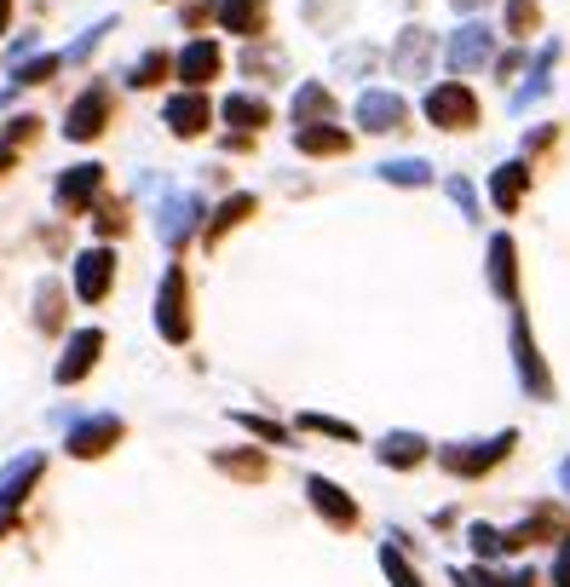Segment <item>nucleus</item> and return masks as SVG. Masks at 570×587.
Segmentation results:
<instances>
[{"label":"nucleus","mask_w":570,"mask_h":587,"mask_svg":"<svg viewBox=\"0 0 570 587\" xmlns=\"http://www.w3.org/2000/svg\"><path fill=\"white\" fill-rule=\"evenodd\" d=\"M208 231V202L196 196V190H179V185H167V196L156 202V236H161V248L167 254H185L196 236Z\"/></svg>","instance_id":"obj_1"},{"label":"nucleus","mask_w":570,"mask_h":587,"mask_svg":"<svg viewBox=\"0 0 570 587\" xmlns=\"http://www.w3.org/2000/svg\"><path fill=\"white\" fill-rule=\"evenodd\" d=\"M219 121L237 127V133H265V127L277 121V110H272L259 92H230V98L219 104Z\"/></svg>","instance_id":"obj_24"},{"label":"nucleus","mask_w":570,"mask_h":587,"mask_svg":"<svg viewBox=\"0 0 570 587\" xmlns=\"http://www.w3.org/2000/svg\"><path fill=\"white\" fill-rule=\"evenodd\" d=\"M490 69H495L501 81H513L519 69H524V47H508V52H495V63H490Z\"/></svg>","instance_id":"obj_44"},{"label":"nucleus","mask_w":570,"mask_h":587,"mask_svg":"<svg viewBox=\"0 0 570 587\" xmlns=\"http://www.w3.org/2000/svg\"><path fill=\"white\" fill-rule=\"evenodd\" d=\"M375 461L392 467V472H415L421 461H432V438H421V432H386L375 443Z\"/></svg>","instance_id":"obj_22"},{"label":"nucleus","mask_w":570,"mask_h":587,"mask_svg":"<svg viewBox=\"0 0 570 587\" xmlns=\"http://www.w3.org/2000/svg\"><path fill=\"white\" fill-rule=\"evenodd\" d=\"M288 116H294V127H299V121H334V92H328L323 81H299Z\"/></svg>","instance_id":"obj_30"},{"label":"nucleus","mask_w":570,"mask_h":587,"mask_svg":"<svg viewBox=\"0 0 570 587\" xmlns=\"http://www.w3.org/2000/svg\"><path fill=\"white\" fill-rule=\"evenodd\" d=\"M23 58H36V35H18V41L7 47V63H12V69H18Z\"/></svg>","instance_id":"obj_47"},{"label":"nucleus","mask_w":570,"mask_h":587,"mask_svg":"<svg viewBox=\"0 0 570 587\" xmlns=\"http://www.w3.org/2000/svg\"><path fill=\"white\" fill-rule=\"evenodd\" d=\"M432 58H439V35L421 29V23L397 29V41H392V76L397 81H426Z\"/></svg>","instance_id":"obj_16"},{"label":"nucleus","mask_w":570,"mask_h":587,"mask_svg":"<svg viewBox=\"0 0 570 587\" xmlns=\"http://www.w3.org/2000/svg\"><path fill=\"white\" fill-rule=\"evenodd\" d=\"M36 329L63 334V288L58 283H36Z\"/></svg>","instance_id":"obj_33"},{"label":"nucleus","mask_w":570,"mask_h":587,"mask_svg":"<svg viewBox=\"0 0 570 587\" xmlns=\"http://www.w3.org/2000/svg\"><path fill=\"white\" fill-rule=\"evenodd\" d=\"M508 340H513V369H519V387L535 398V403H553V369H548V358H542V345H535V334H530V317L513 305V329H508Z\"/></svg>","instance_id":"obj_9"},{"label":"nucleus","mask_w":570,"mask_h":587,"mask_svg":"<svg viewBox=\"0 0 570 587\" xmlns=\"http://www.w3.org/2000/svg\"><path fill=\"white\" fill-rule=\"evenodd\" d=\"M105 345H110V334L98 329V323L70 329V334H63L58 363H52V387H81V380H87L98 363H105Z\"/></svg>","instance_id":"obj_10"},{"label":"nucleus","mask_w":570,"mask_h":587,"mask_svg":"<svg viewBox=\"0 0 570 587\" xmlns=\"http://www.w3.org/2000/svg\"><path fill=\"white\" fill-rule=\"evenodd\" d=\"M7 23H12V0H0V35H7Z\"/></svg>","instance_id":"obj_51"},{"label":"nucleus","mask_w":570,"mask_h":587,"mask_svg":"<svg viewBox=\"0 0 570 587\" xmlns=\"http://www.w3.org/2000/svg\"><path fill=\"white\" fill-rule=\"evenodd\" d=\"M381 570H386V581H392V587H426V581H421V570H415V565H410L392 541L381 547Z\"/></svg>","instance_id":"obj_37"},{"label":"nucleus","mask_w":570,"mask_h":587,"mask_svg":"<svg viewBox=\"0 0 570 587\" xmlns=\"http://www.w3.org/2000/svg\"><path fill=\"white\" fill-rule=\"evenodd\" d=\"M450 7H455V12H484L490 0H450Z\"/></svg>","instance_id":"obj_49"},{"label":"nucleus","mask_w":570,"mask_h":587,"mask_svg":"<svg viewBox=\"0 0 570 587\" xmlns=\"http://www.w3.org/2000/svg\"><path fill=\"white\" fill-rule=\"evenodd\" d=\"M214 23L225 35H237V41H265V29H272V0H219Z\"/></svg>","instance_id":"obj_19"},{"label":"nucleus","mask_w":570,"mask_h":587,"mask_svg":"<svg viewBox=\"0 0 570 587\" xmlns=\"http://www.w3.org/2000/svg\"><path fill=\"white\" fill-rule=\"evenodd\" d=\"M508 587H535V570H519V576H508Z\"/></svg>","instance_id":"obj_50"},{"label":"nucleus","mask_w":570,"mask_h":587,"mask_svg":"<svg viewBox=\"0 0 570 587\" xmlns=\"http://www.w3.org/2000/svg\"><path fill=\"white\" fill-rule=\"evenodd\" d=\"M105 162H70V167H63L58 173V179H52V207H58V214L63 219H81V214H92V202L98 196H105Z\"/></svg>","instance_id":"obj_8"},{"label":"nucleus","mask_w":570,"mask_h":587,"mask_svg":"<svg viewBox=\"0 0 570 587\" xmlns=\"http://www.w3.org/2000/svg\"><path fill=\"white\" fill-rule=\"evenodd\" d=\"M548 581H553V587H570V536H559V552H553Z\"/></svg>","instance_id":"obj_45"},{"label":"nucleus","mask_w":570,"mask_h":587,"mask_svg":"<svg viewBox=\"0 0 570 587\" xmlns=\"http://www.w3.org/2000/svg\"><path fill=\"white\" fill-rule=\"evenodd\" d=\"M47 478V449H23L0 467V512H18L29 496H36V483Z\"/></svg>","instance_id":"obj_17"},{"label":"nucleus","mask_w":570,"mask_h":587,"mask_svg":"<svg viewBox=\"0 0 570 587\" xmlns=\"http://www.w3.org/2000/svg\"><path fill=\"white\" fill-rule=\"evenodd\" d=\"M484 276H490V294L513 311L519 305V242L508 231H495L484 242Z\"/></svg>","instance_id":"obj_15"},{"label":"nucleus","mask_w":570,"mask_h":587,"mask_svg":"<svg viewBox=\"0 0 570 587\" xmlns=\"http://www.w3.org/2000/svg\"><path fill=\"white\" fill-rule=\"evenodd\" d=\"M277 69H283V52H277V47L248 41V52H243V76H277Z\"/></svg>","instance_id":"obj_40"},{"label":"nucleus","mask_w":570,"mask_h":587,"mask_svg":"<svg viewBox=\"0 0 570 587\" xmlns=\"http://www.w3.org/2000/svg\"><path fill=\"white\" fill-rule=\"evenodd\" d=\"M535 29H542V7H535V0H508V12H501V35L524 47Z\"/></svg>","instance_id":"obj_31"},{"label":"nucleus","mask_w":570,"mask_h":587,"mask_svg":"<svg viewBox=\"0 0 570 587\" xmlns=\"http://www.w3.org/2000/svg\"><path fill=\"white\" fill-rule=\"evenodd\" d=\"M127 225H132V219H127V202H121V196H110V202L98 196V202H92V236H98V242L127 236Z\"/></svg>","instance_id":"obj_32"},{"label":"nucleus","mask_w":570,"mask_h":587,"mask_svg":"<svg viewBox=\"0 0 570 587\" xmlns=\"http://www.w3.org/2000/svg\"><path fill=\"white\" fill-rule=\"evenodd\" d=\"M167 76H174V52H167V47H145L139 58H132V63L121 69L127 92H156Z\"/></svg>","instance_id":"obj_26"},{"label":"nucleus","mask_w":570,"mask_h":587,"mask_svg":"<svg viewBox=\"0 0 570 587\" xmlns=\"http://www.w3.org/2000/svg\"><path fill=\"white\" fill-rule=\"evenodd\" d=\"M444 190H450V202L461 207V219H484V207H479V190L466 185L461 173H455V179H444Z\"/></svg>","instance_id":"obj_41"},{"label":"nucleus","mask_w":570,"mask_h":587,"mask_svg":"<svg viewBox=\"0 0 570 587\" xmlns=\"http://www.w3.org/2000/svg\"><path fill=\"white\" fill-rule=\"evenodd\" d=\"M219 76H225V47L214 41V35H190V41L174 52V81L179 87L208 92V81H219Z\"/></svg>","instance_id":"obj_13"},{"label":"nucleus","mask_w":570,"mask_h":587,"mask_svg":"<svg viewBox=\"0 0 570 587\" xmlns=\"http://www.w3.org/2000/svg\"><path fill=\"white\" fill-rule=\"evenodd\" d=\"M214 467L230 472V478H243V483H259L265 472H272V461H265V449H214Z\"/></svg>","instance_id":"obj_29"},{"label":"nucleus","mask_w":570,"mask_h":587,"mask_svg":"<svg viewBox=\"0 0 570 587\" xmlns=\"http://www.w3.org/2000/svg\"><path fill=\"white\" fill-rule=\"evenodd\" d=\"M214 12H219V0H190V7H179V23L185 29H203Z\"/></svg>","instance_id":"obj_42"},{"label":"nucleus","mask_w":570,"mask_h":587,"mask_svg":"<svg viewBox=\"0 0 570 587\" xmlns=\"http://www.w3.org/2000/svg\"><path fill=\"white\" fill-rule=\"evenodd\" d=\"M214 116H219V104L203 87H179V92L161 98V127L174 138H203L214 127Z\"/></svg>","instance_id":"obj_11"},{"label":"nucleus","mask_w":570,"mask_h":587,"mask_svg":"<svg viewBox=\"0 0 570 587\" xmlns=\"http://www.w3.org/2000/svg\"><path fill=\"white\" fill-rule=\"evenodd\" d=\"M513 449H519V432H513V427H501V432H490V438L439 443L432 456H439V467H444L450 478H484V472H495L501 461H508Z\"/></svg>","instance_id":"obj_2"},{"label":"nucleus","mask_w":570,"mask_h":587,"mask_svg":"<svg viewBox=\"0 0 570 587\" xmlns=\"http://www.w3.org/2000/svg\"><path fill=\"white\" fill-rule=\"evenodd\" d=\"M156 7H167V0H156Z\"/></svg>","instance_id":"obj_54"},{"label":"nucleus","mask_w":570,"mask_h":587,"mask_svg":"<svg viewBox=\"0 0 570 587\" xmlns=\"http://www.w3.org/2000/svg\"><path fill=\"white\" fill-rule=\"evenodd\" d=\"M341 69H375V47H352V52H341Z\"/></svg>","instance_id":"obj_46"},{"label":"nucleus","mask_w":570,"mask_h":587,"mask_svg":"<svg viewBox=\"0 0 570 587\" xmlns=\"http://www.w3.org/2000/svg\"><path fill=\"white\" fill-rule=\"evenodd\" d=\"M375 179L381 185H397V190H426L432 185V162L426 156H392L375 167Z\"/></svg>","instance_id":"obj_28"},{"label":"nucleus","mask_w":570,"mask_h":587,"mask_svg":"<svg viewBox=\"0 0 570 587\" xmlns=\"http://www.w3.org/2000/svg\"><path fill=\"white\" fill-rule=\"evenodd\" d=\"M306 501H312V512L323 518L328 530H357V525H363V507H357L334 478H323V472L306 478Z\"/></svg>","instance_id":"obj_18"},{"label":"nucleus","mask_w":570,"mask_h":587,"mask_svg":"<svg viewBox=\"0 0 570 587\" xmlns=\"http://www.w3.org/2000/svg\"><path fill=\"white\" fill-rule=\"evenodd\" d=\"M127 438V421L116 409H92V414H76L70 432H63V456H76V461H105L110 449H121Z\"/></svg>","instance_id":"obj_7"},{"label":"nucleus","mask_w":570,"mask_h":587,"mask_svg":"<svg viewBox=\"0 0 570 587\" xmlns=\"http://www.w3.org/2000/svg\"><path fill=\"white\" fill-rule=\"evenodd\" d=\"M450 581H455V587H508V581H501L495 570H484V565H479V570H450Z\"/></svg>","instance_id":"obj_43"},{"label":"nucleus","mask_w":570,"mask_h":587,"mask_svg":"<svg viewBox=\"0 0 570 587\" xmlns=\"http://www.w3.org/2000/svg\"><path fill=\"white\" fill-rule=\"evenodd\" d=\"M63 69V52H36V58H23L18 69H12V81H7V92H0V110L18 98V92H29V87H47L52 76Z\"/></svg>","instance_id":"obj_27"},{"label":"nucleus","mask_w":570,"mask_h":587,"mask_svg":"<svg viewBox=\"0 0 570 587\" xmlns=\"http://www.w3.org/2000/svg\"><path fill=\"white\" fill-rule=\"evenodd\" d=\"M230 421L248 427L259 443H288V427H283V421H265V414H248V409H230Z\"/></svg>","instance_id":"obj_39"},{"label":"nucleus","mask_w":570,"mask_h":587,"mask_svg":"<svg viewBox=\"0 0 570 587\" xmlns=\"http://www.w3.org/2000/svg\"><path fill=\"white\" fill-rule=\"evenodd\" d=\"M530 196V156H513V162H501L490 173V207L495 214H519Z\"/></svg>","instance_id":"obj_20"},{"label":"nucleus","mask_w":570,"mask_h":587,"mask_svg":"<svg viewBox=\"0 0 570 587\" xmlns=\"http://www.w3.org/2000/svg\"><path fill=\"white\" fill-rule=\"evenodd\" d=\"M294 150L299 156H346L352 150V133L334 127V121H299L294 127Z\"/></svg>","instance_id":"obj_25"},{"label":"nucleus","mask_w":570,"mask_h":587,"mask_svg":"<svg viewBox=\"0 0 570 587\" xmlns=\"http://www.w3.org/2000/svg\"><path fill=\"white\" fill-rule=\"evenodd\" d=\"M444 63L455 69V76H473V69L495 63V29L479 23V18H466L450 41H444Z\"/></svg>","instance_id":"obj_14"},{"label":"nucleus","mask_w":570,"mask_h":587,"mask_svg":"<svg viewBox=\"0 0 570 587\" xmlns=\"http://www.w3.org/2000/svg\"><path fill=\"white\" fill-rule=\"evenodd\" d=\"M12 167H18V150H12V145H0V179H7Z\"/></svg>","instance_id":"obj_48"},{"label":"nucleus","mask_w":570,"mask_h":587,"mask_svg":"<svg viewBox=\"0 0 570 587\" xmlns=\"http://www.w3.org/2000/svg\"><path fill=\"white\" fill-rule=\"evenodd\" d=\"M559 483H564V490H570V461H559Z\"/></svg>","instance_id":"obj_53"},{"label":"nucleus","mask_w":570,"mask_h":587,"mask_svg":"<svg viewBox=\"0 0 570 587\" xmlns=\"http://www.w3.org/2000/svg\"><path fill=\"white\" fill-rule=\"evenodd\" d=\"M553 63H559V41H548L542 52H535V63H530V76H524V87L508 98V110L513 116H524L530 104H542L548 92H553Z\"/></svg>","instance_id":"obj_23"},{"label":"nucleus","mask_w":570,"mask_h":587,"mask_svg":"<svg viewBox=\"0 0 570 587\" xmlns=\"http://www.w3.org/2000/svg\"><path fill=\"white\" fill-rule=\"evenodd\" d=\"M156 334H161V345H190V334H196V317H190V276H185L179 260L167 265L161 283H156Z\"/></svg>","instance_id":"obj_3"},{"label":"nucleus","mask_w":570,"mask_h":587,"mask_svg":"<svg viewBox=\"0 0 570 587\" xmlns=\"http://www.w3.org/2000/svg\"><path fill=\"white\" fill-rule=\"evenodd\" d=\"M294 427H299V432H323V438H334V443H357V427H352V421H334V414H317V409H306Z\"/></svg>","instance_id":"obj_35"},{"label":"nucleus","mask_w":570,"mask_h":587,"mask_svg":"<svg viewBox=\"0 0 570 587\" xmlns=\"http://www.w3.org/2000/svg\"><path fill=\"white\" fill-rule=\"evenodd\" d=\"M466 547H473L479 559L490 565V559H501V552H508V530H495V525H466Z\"/></svg>","instance_id":"obj_36"},{"label":"nucleus","mask_w":570,"mask_h":587,"mask_svg":"<svg viewBox=\"0 0 570 587\" xmlns=\"http://www.w3.org/2000/svg\"><path fill=\"white\" fill-rule=\"evenodd\" d=\"M421 116H426V127H439V133H473L479 116H484V104H479V92L466 81H432L426 98H421Z\"/></svg>","instance_id":"obj_4"},{"label":"nucleus","mask_w":570,"mask_h":587,"mask_svg":"<svg viewBox=\"0 0 570 587\" xmlns=\"http://www.w3.org/2000/svg\"><path fill=\"white\" fill-rule=\"evenodd\" d=\"M352 121L363 133H375V138L410 133V104H404V92H392V87H363L357 104H352Z\"/></svg>","instance_id":"obj_12"},{"label":"nucleus","mask_w":570,"mask_h":587,"mask_svg":"<svg viewBox=\"0 0 570 587\" xmlns=\"http://www.w3.org/2000/svg\"><path fill=\"white\" fill-rule=\"evenodd\" d=\"M47 133V121L41 116H12L7 127H0V145H12V150H23V145H36V138Z\"/></svg>","instance_id":"obj_38"},{"label":"nucleus","mask_w":570,"mask_h":587,"mask_svg":"<svg viewBox=\"0 0 570 587\" xmlns=\"http://www.w3.org/2000/svg\"><path fill=\"white\" fill-rule=\"evenodd\" d=\"M110 121H116V87L110 81H92V87H81L76 98H70V110H63V138L70 145H92V138H105L110 133Z\"/></svg>","instance_id":"obj_6"},{"label":"nucleus","mask_w":570,"mask_h":587,"mask_svg":"<svg viewBox=\"0 0 570 587\" xmlns=\"http://www.w3.org/2000/svg\"><path fill=\"white\" fill-rule=\"evenodd\" d=\"M259 214V196L254 190H230L219 207H214V214H208V231H203V242H208V248H219V242L230 236V231H237V225H248Z\"/></svg>","instance_id":"obj_21"},{"label":"nucleus","mask_w":570,"mask_h":587,"mask_svg":"<svg viewBox=\"0 0 570 587\" xmlns=\"http://www.w3.org/2000/svg\"><path fill=\"white\" fill-rule=\"evenodd\" d=\"M116 276H121V254L110 242H92L70 260V300L76 305H105L116 294Z\"/></svg>","instance_id":"obj_5"},{"label":"nucleus","mask_w":570,"mask_h":587,"mask_svg":"<svg viewBox=\"0 0 570 587\" xmlns=\"http://www.w3.org/2000/svg\"><path fill=\"white\" fill-rule=\"evenodd\" d=\"M116 23H121V18H116V12H105V18H98L92 29H81V35H76V41H70V47H63V63H87V58H92L98 47H105V35H110Z\"/></svg>","instance_id":"obj_34"},{"label":"nucleus","mask_w":570,"mask_h":587,"mask_svg":"<svg viewBox=\"0 0 570 587\" xmlns=\"http://www.w3.org/2000/svg\"><path fill=\"white\" fill-rule=\"evenodd\" d=\"M12 536V512H0V541H7Z\"/></svg>","instance_id":"obj_52"}]
</instances>
